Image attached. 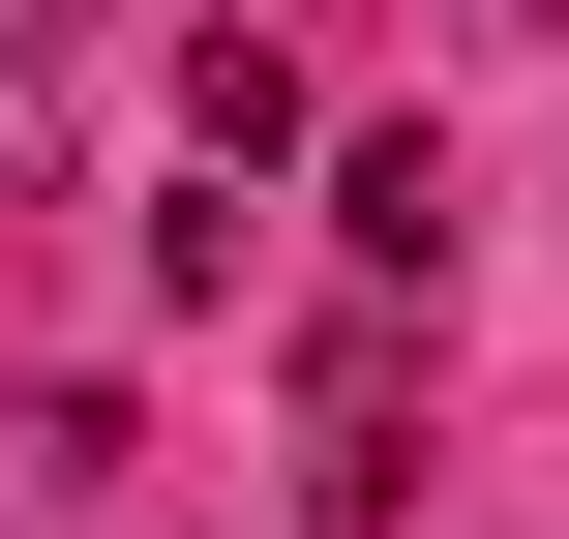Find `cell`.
Masks as SVG:
<instances>
[{
  "instance_id": "obj_1",
  "label": "cell",
  "mask_w": 569,
  "mask_h": 539,
  "mask_svg": "<svg viewBox=\"0 0 569 539\" xmlns=\"http://www.w3.org/2000/svg\"><path fill=\"white\" fill-rule=\"evenodd\" d=\"M390 420H420V390H390V330H300V510H330V539L420 510V450H390Z\"/></svg>"
},
{
  "instance_id": "obj_2",
  "label": "cell",
  "mask_w": 569,
  "mask_h": 539,
  "mask_svg": "<svg viewBox=\"0 0 569 539\" xmlns=\"http://www.w3.org/2000/svg\"><path fill=\"white\" fill-rule=\"evenodd\" d=\"M330 240L420 300V270H450V150H420V120H360V150H330Z\"/></svg>"
},
{
  "instance_id": "obj_3",
  "label": "cell",
  "mask_w": 569,
  "mask_h": 539,
  "mask_svg": "<svg viewBox=\"0 0 569 539\" xmlns=\"http://www.w3.org/2000/svg\"><path fill=\"white\" fill-rule=\"evenodd\" d=\"M60 30H90V0H0V90H30V60H60Z\"/></svg>"
}]
</instances>
